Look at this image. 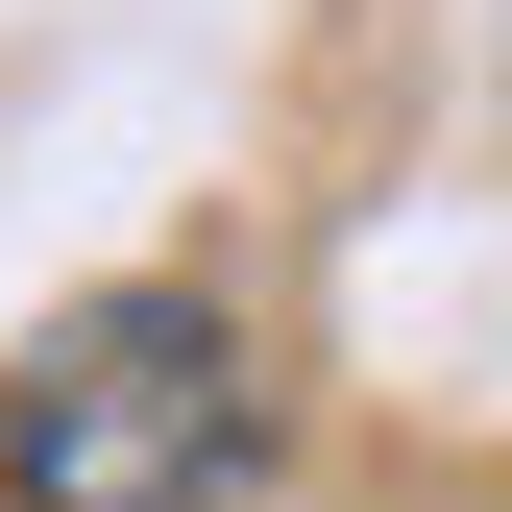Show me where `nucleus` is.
Masks as SVG:
<instances>
[{
	"label": "nucleus",
	"instance_id": "nucleus-1",
	"mask_svg": "<svg viewBox=\"0 0 512 512\" xmlns=\"http://www.w3.org/2000/svg\"><path fill=\"white\" fill-rule=\"evenodd\" d=\"M269 391H244V317L220 293H74L25 366H0V512H220Z\"/></svg>",
	"mask_w": 512,
	"mask_h": 512
}]
</instances>
